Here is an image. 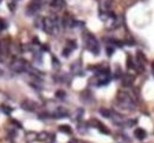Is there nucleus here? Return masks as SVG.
Masks as SVG:
<instances>
[{
	"label": "nucleus",
	"instance_id": "f03ea898",
	"mask_svg": "<svg viewBox=\"0 0 154 143\" xmlns=\"http://www.w3.org/2000/svg\"><path fill=\"white\" fill-rule=\"evenodd\" d=\"M83 40H84V44H85V47H87L93 55L97 56L100 55V44H98V40L96 39V37L90 33V32H84L83 34Z\"/></svg>",
	"mask_w": 154,
	"mask_h": 143
},
{
	"label": "nucleus",
	"instance_id": "393cba45",
	"mask_svg": "<svg viewBox=\"0 0 154 143\" xmlns=\"http://www.w3.org/2000/svg\"><path fill=\"white\" fill-rule=\"evenodd\" d=\"M3 111H4V112H6L7 115H10V114H11V111H12V109H11V108H8L7 105H3Z\"/></svg>",
	"mask_w": 154,
	"mask_h": 143
},
{
	"label": "nucleus",
	"instance_id": "0eeeda50",
	"mask_svg": "<svg viewBox=\"0 0 154 143\" xmlns=\"http://www.w3.org/2000/svg\"><path fill=\"white\" fill-rule=\"evenodd\" d=\"M134 82H135V78L130 74H125L121 76V83L125 87H130L134 84Z\"/></svg>",
	"mask_w": 154,
	"mask_h": 143
},
{
	"label": "nucleus",
	"instance_id": "20e7f679",
	"mask_svg": "<svg viewBox=\"0 0 154 143\" xmlns=\"http://www.w3.org/2000/svg\"><path fill=\"white\" fill-rule=\"evenodd\" d=\"M11 70L14 71V72H23V71H26L29 69L27 63L22 59V58H17L11 63Z\"/></svg>",
	"mask_w": 154,
	"mask_h": 143
},
{
	"label": "nucleus",
	"instance_id": "dca6fc26",
	"mask_svg": "<svg viewBox=\"0 0 154 143\" xmlns=\"http://www.w3.org/2000/svg\"><path fill=\"white\" fill-rule=\"evenodd\" d=\"M127 67H128V69H134V67H135L134 60H133V58H132L129 55L127 56Z\"/></svg>",
	"mask_w": 154,
	"mask_h": 143
},
{
	"label": "nucleus",
	"instance_id": "5701e85b",
	"mask_svg": "<svg viewBox=\"0 0 154 143\" xmlns=\"http://www.w3.org/2000/svg\"><path fill=\"white\" fill-rule=\"evenodd\" d=\"M83 114H84V110H83V109H78L77 112H76V117H75V118H76V119H79V118L82 117Z\"/></svg>",
	"mask_w": 154,
	"mask_h": 143
},
{
	"label": "nucleus",
	"instance_id": "f257e3e1",
	"mask_svg": "<svg viewBox=\"0 0 154 143\" xmlns=\"http://www.w3.org/2000/svg\"><path fill=\"white\" fill-rule=\"evenodd\" d=\"M116 102L121 108H123L126 110L133 111L136 109V104H135L133 97L127 91H118L116 95Z\"/></svg>",
	"mask_w": 154,
	"mask_h": 143
},
{
	"label": "nucleus",
	"instance_id": "aec40b11",
	"mask_svg": "<svg viewBox=\"0 0 154 143\" xmlns=\"http://www.w3.org/2000/svg\"><path fill=\"white\" fill-rule=\"evenodd\" d=\"M6 27H7V24H6V22H5V20H3V19H0V32H1V31H4Z\"/></svg>",
	"mask_w": 154,
	"mask_h": 143
},
{
	"label": "nucleus",
	"instance_id": "7ed1b4c3",
	"mask_svg": "<svg viewBox=\"0 0 154 143\" xmlns=\"http://www.w3.org/2000/svg\"><path fill=\"white\" fill-rule=\"evenodd\" d=\"M43 30L47 34H55L58 31V23L56 18H51V17H45L43 18Z\"/></svg>",
	"mask_w": 154,
	"mask_h": 143
},
{
	"label": "nucleus",
	"instance_id": "9d476101",
	"mask_svg": "<svg viewBox=\"0 0 154 143\" xmlns=\"http://www.w3.org/2000/svg\"><path fill=\"white\" fill-rule=\"evenodd\" d=\"M134 136H135V138H138V140L142 141V140H145V138L147 137V133H146V130H144L142 128H136V129L134 130Z\"/></svg>",
	"mask_w": 154,
	"mask_h": 143
},
{
	"label": "nucleus",
	"instance_id": "1a4fd4ad",
	"mask_svg": "<svg viewBox=\"0 0 154 143\" xmlns=\"http://www.w3.org/2000/svg\"><path fill=\"white\" fill-rule=\"evenodd\" d=\"M68 115H69L68 110L62 108V106H59V108H57L52 112V116H51V117H54V118H64V117H68Z\"/></svg>",
	"mask_w": 154,
	"mask_h": 143
},
{
	"label": "nucleus",
	"instance_id": "b1692460",
	"mask_svg": "<svg viewBox=\"0 0 154 143\" xmlns=\"http://www.w3.org/2000/svg\"><path fill=\"white\" fill-rule=\"evenodd\" d=\"M114 51H115V50H114V46H108V47H107V55L110 57L113 53H114Z\"/></svg>",
	"mask_w": 154,
	"mask_h": 143
},
{
	"label": "nucleus",
	"instance_id": "2eb2a0df",
	"mask_svg": "<svg viewBox=\"0 0 154 143\" xmlns=\"http://www.w3.org/2000/svg\"><path fill=\"white\" fill-rule=\"evenodd\" d=\"M111 1H113V0H102V4H101L102 8L108 11V8L111 6Z\"/></svg>",
	"mask_w": 154,
	"mask_h": 143
},
{
	"label": "nucleus",
	"instance_id": "39448f33",
	"mask_svg": "<svg viewBox=\"0 0 154 143\" xmlns=\"http://www.w3.org/2000/svg\"><path fill=\"white\" fill-rule=\"evenodd\" d=\"M40 8H42V0H32L26 8V14L33 15V14L38 13Z\"/></svg>",
	"mask_w": 154,
	"mask_h": 143
},
{
	"label": "nucleus",
	"instance_id": "412c9836",
	"mask_svg": "<svg viewBox=\"0 0 154 143\" xmlns=\"http://www.w3.org/2000/svg\"><path fill=\"white\" fill-rule=\"evenodd\" d=\"M52 65H54V67H55V69H58V67L61 66V64H59V62L57 60V58H56V57H52Z\"/></svg>",
	"mask_w": 154,
	"mask_h": 143
},
{
	"label": "nucleus",
	"instance_id": "4468645a",
	"mask_svg": "<svg viewBox=\"0 0 154 143\" xmlns=\"http://www.w3.org/2000/svg\"><path fill=\"white\" fill-rule=\"evenodd\" d=\"M58 129H59V131L65 133V134H71L72 133V129L70 128V126H68V124H63V126H61Z\"/></svg>",
	"mask_w": 154,
	"mask_h": 143
},
{
	"label": "nucleus",
	"instance_id": "4be33fe9",
	"mask_svg": "<svg viewBox=\"0 0 154 143\" xmlns=\"http://www.w3.org/2000/svg\"><path fill=\"white\" fill-rule=\"evenodd\" d=\"M71 52H72V50H70L69 47H65V49H64V51H63V56H64V57H68Z\"/></svg>",
	"mask_w": 154,
	"mask_h": 143
},
{
	"label": "nucleus",
	"instance_id": "6ab92c4d",
	"mask_svg": "<svg viewBox=\"0 0 154 143\" xmlns=\"http://www.w3.org/2000/svg\"><path fill=\"white\" fill-rule=\"evenodd\" d=\"M65 96H66V94H65V91H63V90H58V91L56 92V97H57V98L63 99V98H65Z\"/></svg>",
	"mask_w": 154,
	"mask_h": 143
},
{
	"label": "nucleus",
	"instance_id": "bb28decb",
	"mask_svg": "<svg viewBox=\"0 0 154 143\" xmlns=\"http://www.w3.org/2000/svg\"><path fill=\"white\" fill-rule=\"evenodd\" d=\"M3 51H1V43H0V60H3Z\"/></svg>",
	"mask_w": 154,
	"mask_h": 143
},
{
	"label": "nucleus",
	"instance_id": "a878e982",
	"mask_svg": "<svg viewBox=\"0 0 154 143\" xmlns=\"http://www.w3.org/2000/svg\"><path fill=\"white\" fill-rule=\"evenodd\" d=\"M69 143H84V142H82V141H78V140H71Z\"/></svg>",
	"mask_w": 154,
	"mask_h": 143
},
{
	"label": "nucleus",
	"instance_id": "cd10ccee",
	"mask_svg": "<svg viewBox=\"0 0 154 143\" xmlns=\"http://www.w3.org/2000/svg\"><path fill=\"white\" fill-rule=\"evenodd\" d=\"M152 72L154 75V62H152Z\"/></svg>",
	"mask_w": 154,
	"mask_h": 143
},
{
	"label": "nucleus",
	"instance_id": "6e6552de",
	"mask_svg": "<svg viewBox=\"0 0 154 143\" xmlns=\"http://www.w3.org/2000/svg\"><path fill=\"white\" fill-rule=\"evenodd\" d=\"M90 123L93 124V127H95L96 129H98L101 133H103V134H106V135H109V134H110L109 129L105 126L103 123H101L100 121H97V119H91V121H90Z\"/></svg>",
	"mask_w": 154,
	"mask_h": 143
},
{
	"label": "nucleus",
	"instance_id": "a211bd4d",
	"mask_svg": "<svg viewBox=\"0 0 154 143\" xmlns=\"http://www.w3.org/2000/svg\"><path fill=\"white\" fill-rule=\"evenodd\" d=\"M37 138H38L39 141H45V140L49 138V134H47V133H40V134L37 136Z\"/></svg>",
	"mask_w": 154,
	"mask_h": 143
},
{
	"label": "nucleus",
	"instance_id": "f3484780",
	"mask_svg": "<svg viewBox=\"0 0 154 143\" xmlns=\"http://www.w3.org/2000/svg\"><path fill=\"white\" fill-rule=\"evenodd\" d=\"M77 129H78V131L79 133H87V130H88V126L87 124H78L77 126Z\"/></svg>",
	"mask_w": 154,
	"mask_h": 143
},
{
	"label": "nucleus",
	"instance_id": "ddd939ff",
	"mask_svg": "<svg viewBox=\"0 0 154 143\" xmlns=\"http://www.w3.org/2000/svg\"><path fill=\"white\" fill-rule=\"evenodd\" d=\"M98 111H100V114H101L102 116L106 117V118H110V117H111V114H113V111L109 110V109H107V108H101Z\"/></svg>",
	"mask_w": 154,
	"mask_h": 143
},
{
	"label": "nucleus",
	"instance_id": "9b49d317",
	"mask_svg": "<svg viewBox=\"0 0 154 143\" xmlns=\"http://www.w3.org/2000/svg\"><path fill=\"white\" fill-rule=\"evenodd\" d=\"M81 69H82V65H81V60H77L72 65H71V71L75 74V75H81Z\"/></svg>",
	"mask_w": 154,
	"mask_h": 143
},
{
	"label": "nucleus",
	"instance_id": "f8f14e48",
	"mask_svg": "<svg viewBox=\"0 0 154 143\" xmlns=\"http://www.w3.org/2000/svg\"><path fill=\"white\" fill-rule=\"evenodd\" d=\"M51 6L55 7V8H57V10H62L65 6V0H52Z\"/></svg>",
	"mask_w": 154,
	"mask_h": 143
},
{
	"label": "nucleus",
	"instance_id": "423d86ee",
	"mask_svg": "<svg viewBox=\"0 0 154 143\" xmlns=\"http://www.w3.org/2000/svg\"><path fill=\"white\" fill-rule=\"evenodd\" d=\"M37 106H38V104L31 99H25L22 102V108L26 111H35L37 109Z\"/></svg>",
	"mask_w": 154,
	"mask_h": 143
}]
</instances>
